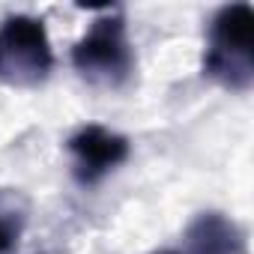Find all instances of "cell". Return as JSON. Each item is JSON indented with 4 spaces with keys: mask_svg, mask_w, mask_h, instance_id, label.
I'll list each match as a JSON object with an SVG mask.
<instances>
[{
    "mask_svg": "<svg viewBox=\"0 0 254 254\" xmlns=\"http://www.w3.org/2000/svg\"><path fill=\"white\" fill-rule=\"evenodd\" d=\"M251 33H254V12L248 3H233L218 9L209 27V48L203 57L206 75L230 90H248L254 78Z\"/></svg>",
    "mask_w": 254,
    "mask_h": 254,
    "instance_id": "6da1fadb",
    "label": "cell"
},
{
    "mask_svg": "<svg viewBox=\"0 0 254 254\" xmlns=\"http://www.w3.org/2000/svg\"><path fill=\"white\" fill-rule=\"evenodd\" d=\"M54 63L42 21L30 15L6 18L0 27V81L9 87H36Z\"/></svg>",
    "mask_w": 254,
    "mask_h": 254,
    "instance_id": "7a4b0ae2",
    "label": "cell"
},
{
    "mask_svg": "<svg viewBox=\"0 0 254 254\" xmlns=\"http://www.w3.org/2000/svg\"><path fill=\"white\" fill-rule=\"evenodd\" d=\"M75 69L99 87H120L129 81L135 57L132 45L126 39L123 18H102L90 27V33L72 51Z\"/></svg>",
    "mask_w": 254,
    "mask_h": 254,
    "instance_id": "3957f363",
    "label": "cell"
},
{
    "mask_svg": "<svg viewBox=\"0 0 254 254\" xmlns=\"http://www.w3.org/2000/svg\"><path fill=\"white\" fill-rule=\"evenodd\" d=\"M69 150L78 159V180L81 183H96L99 177H105L111 168H117L129 156L126 138L102 129V126H84L78 135H72Z\"/></svg>",
    "mask_w": 254,
    "mask_h": 254,
    "instance_id": "277c9868",
    "label": "cell"
},
{
    "mask_svg": "<svg viewBox=\"0 0 254 254\" xmlns=\"http://www.w3.org/2000/svg\"><path fill=\"white\" fill-rule=\"evenodd\" d=\"M189 245L194 254H239L242 251V233L224 215L203 212L189 227Z\"/></svg>",
    "mask_w": 254,
    "mask_h": 254,
    "instance_id": "5b68a950",
    "label": "cell"
},
{
    "mask_svg": "<svg viewBox=\"0 0 254 254\" xmlns=\"http://www.w3.org/2000/svg\"><path fill=\"white\" fill-rule=\"evenodd\" d=\"M12 212H0V254H3L6 248H12L15 236H18V221L9 218Z\"/></svg>",
    "mask_w": 254,
    "mask_h": 254,
    "instance_id": "8992f818",
    "label": "cell"
},
{
    "mask_svg": "<svg viewBox=\"0 0 254 254\" xmlns=\"http://www.w3.org/2000/svg\"><path fill=\"white\" fill-rule=\"evenodd\" d=\"M159 254H177V251H159Z\"/></svg>",
    "mask_w": 254,
    "mask_h": 254,
    "instance_id": "52a82bcc",
    "label": "cell"
}]
</instances>
